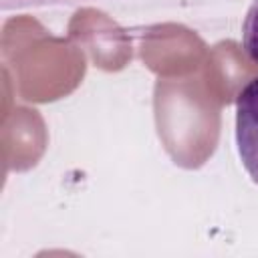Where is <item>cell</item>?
<instances>
[{"mask_svg": "<svg viewBox=\"0 0 258 258\" xmlns=\"http://www.w3.org/2000/svg\"><path fill=\"white\" fill-rule=\"evenodd\" d=\"M236 147L244 169L258 183V77L236 97Z\"/></svg>", "mask_w": 258, "mask_h": 258, "instance_id": "cell-1", "label": "cell"}, {"mask_svg": "<svg viewBox=\"0 0 258 258\" xmlns=\"http://www.w3.org/2000/svg\"><path fill=\"white\" fill-rule=\"evenodd\" d=\"M242 44L248 58L258 64V0H254L246 12L242 24Z\"/></svg>", "mask_w": 258, "mask_h": 258, "instance_id": "cell-2", "label": "cell"}]
</instances>
